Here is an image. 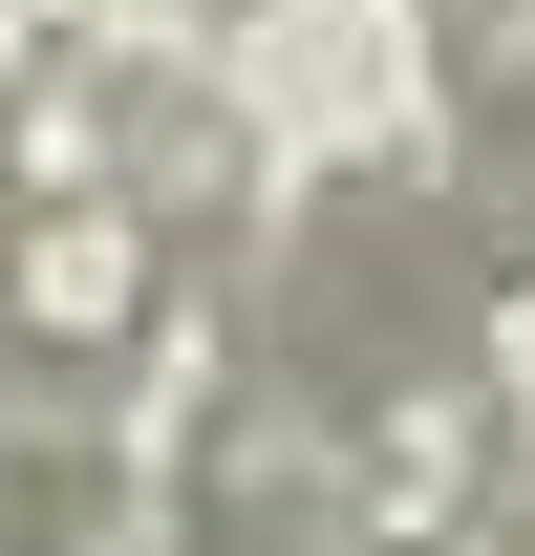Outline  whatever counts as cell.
I'll list each match as a JSON object with an SVG mask.
<instances>
[{
	"mask_svg": "<svg viewBox=\"0 0 535 556\" xmlns=\"http://www.w3.org/2000/svg\"><path fill=\"white\" fill-rule=\"evenodd\" d=\"M258 364L322 428H364L407 492H471L493 450V236L450 214V172H343L300 236L258 257Z\"/></svg>",
	"mask_w": 535,
	"mask_h": 556,
	"instance_id": "6da1fadb",
	"label": "cell"
},
{
	"mask_svg": "<svg viewBox=\"0 0 535 556\" xmlns=\"http://www.w3.org/2000/svg\"><path fill=\"white\" fill-rule=\"evenodd\" d=\"M0 556H129L108 386H65V364H0Z\"/></svg>",
	"mask_w": 535,
	"mask_h": 556,
	"instance_id": "7a4b0ae2",
	"label": "cell"
},
{
	"mask_svg": "<svg viewBox=\"0 0 535 556\" xmlns=\"http://www.w3.org/2000/svg\"><path fill=\"white\" fill-rule=\"evenodd\" d=\"M86 129L129 150V214L172 236V257H236V108H214V86L108 65V86H86Z\"/></svg>",
	"mask_w": 535,
	"mask_h": 556,
	"instance_id": "3957f363",
	"label": "cell"
},
{
	"mask_svg": "<svg viewBox=\"0 0 535 556\" xmlns=\"http://www.w3.org/2000/svg\"><path fill=\"white\" fill-rule=\"evenodd\" d=\"M450 214L493 236V278H535V43L471 65V129H450Z\"/></svg>",
	"mask_w": 535,
	"mask_h": 556,
	"instance_id": "277c9868",
	"label": "cell"
},
{
	"mask_svg": "<svg viewBox=\"0 0 535 556\" xmlns=\"http://www.w3.org/2000/svg\"><path fill=\"white\" fill-rule=\"evenodd\" d=\"M0 214H22V86H0Z\"/></svg>",
	"mask_w": 535,
	"mask_h": 556,
	"instance_id": "5b68a950",
	"label": "cell"
},
{
	"mask_svg": "<svg viewBox=\"0 0 535 556\" xmlns=\"http://www.w3.org/2000/svg\"><path fill=\"white\" fill-rule=\"evenodd\" d=\"M450 22H493V0H450Z\"/></svg>",
	"mask_w": 535,
	"mask_h": 556,
	"instance_id": "8992f818",
	"label": "cell"
}]
</instances>
